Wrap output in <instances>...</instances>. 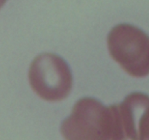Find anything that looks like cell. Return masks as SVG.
Returning a JSON list of instances; mask_svg holds the SVG:
<instances>
[{
    "instance_id": "277c9868",
    "label": "cell",
    "mask_w": 149,
    "mask_h": 140,
    "mask_svg": "<svg viewBox=\"0 0 149 140\" xmlns=\"http://www.w3.org/2000/svg\"><path fill=\"white\" fill-rule=\"evenodd\" d=\"M118 111L125 139H149L148 96L131 93L118 104Z\"/></svg>"
},
{
    "instance_id": "7a4b0ae2",
    "label": "cell",
    "mask_w": 149,
    "mask_h": 140,
    "mask_svg": "<svg viewBox=\"0 0 149 140\" xmlns=\"http://www.w3.org/2000/svg\"><path fill=\"white\" fill-rule=\"evenodd\" d=\"M109 52L114 61L131 76L149 74V36L129 24L113 27L108 35Z\"/></svg>"
},
{
    "instance_id": "6da1fadb",
    "label": "cell",
    "mask_w": 149,
    "mask_h": 140,
    "mask_svg": "<svg viewBox=\"0 0 149 140\" xmlns=\"http://www.w3.org/2000/svg\"><path fill=\"white\" fill-rule=\"evenodd\" d=\"M61 131L67 139H124L116 104L105 106L92 98L76 103Z\"/></svg>"
},
{
    "instance_id": "5b68a950",
    "label": "cell",
    "mask_w": 149,
    "mask_h": 140,
    "mask_svg": "<svg viewBox=\"0 0 149 140\" xmlns=\"http://www.w3.org/2000/svg\"><path fill=\"white\" fill-rule=\"evenodd\" d=\"M6 1H7V0H0V9H1V7L4 5Z\"/></svg>"
},
{
    "instance_id": "3957f363",
    "label": "cell",
    "mask_w": 149,
    "mask_h": 140,
    "mask_svg": "<svg viewBox=\"0 0 149 140\" xmlns=\"http://www.w3.org/2000/svg\"><path fill=\"white\" fill-rule=\"evenodd\" d=\"M30 85L42 99L58 102L71 92L73 78L66 62L58 55L42 53L35 58L29 72Z\"/></svg>"
}]
</instances>
